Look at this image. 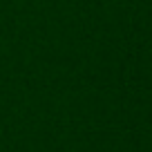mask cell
I'll list each match as a JSON object with an SVG mask.
<instances>
[]
</instances>
